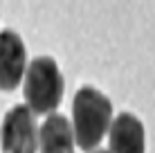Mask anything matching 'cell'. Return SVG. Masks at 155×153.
<instances>
[{
    "mask_svg": "<svg viewBox=\"0 0 155 153\" xmlns=\"http://www.w3.org/2000/svg\"><path fill=\"white\" fill-rule=\"evenodd\" d=\"M113 122V104L92 86H81L72 99L74 144L83 151H94Z\"/></svg>",
    "mask_w": 155,
    "mask_h": 153,
    "instance_id": "6da1fadb",
    "label": "cell"
},
{
    "mask_svg": "<svg viewBox=\"0 0 155 153\" xmlns=\"http://www.w3.org/2000/svg\"><path fill=\"white\" fill-rule=\"evenodd\" d=\"M25 104L31 115H52L63 99V75L52 56H36L25 70Z\"/></svg>",
    "mask_w": 155,
    "mask_h": 153,
    "instance_id": "7a4b0ae2",
    "label": "cell"
},
{
    "mask_svg": "<svg viewBox=\"0 0 155 153\" xmlns=\"http://www.w3.org/2000/svg\"><path fill=\"white\" fill-rule=\"evenodd\" d=\"M0 149L2 153H36L38 128L27 106H14L5 115L0 126Z\"/></svg>",
    "mask_w": 155,
    "mask_h": 153,
    "instance_id": "3957f363",
    "label": "cell"
},
{
    "mask_svg": "<svg viewBox=\"0 0 155 153\" xmlns=\"http://www.w3.org/2000/svg\"><path fill=\"white\" fill-rule=\"evenodd\" d=\"M27 70V50L14 29L0 32V90L18 88Z\"/></svg>",
    "mask_w": 155,
    "mask_h": 153,
    "instance_id": "277c9868",
    "label": "cell"
},
{
    "mask_svg": "<svg viewBox=\"0 0 155 153\" xmlns=\"http://www.w3.org/2000/svg\"><path fill=\"white\" fill-rule=\"evenodd\" d=\"M108 138H110V151L108 153H144L146 151L144 124L133 113L117 115L110 122Z\"/></svg>",
    "mask_w": 155,
    "mask_h": 153,
    "instance_id": "5b68a950",
    "label": "cell"
},
{
    "mask_svg": "<svg viewBox=\"0 0 155 153\" xmlns=\"http://www.w3.org/2000/svg\"><path fill=\"white\" fill-rule=\"evenodd\" d=\"M41 153H74V133L65 115L52 113L38 131Z\"/></svg>",
    "mask_w": 155,
    "mask_h": 153,
    "instance_id": "8992f818",
    "label": "cell"
},
{
    "mask_svg": "<svg viewBox=\"0 0 155 153\" xmlns=\"http://www.w3.org/2000/svg\"><path fill=\"white\" fill-rule=\"evenodd\" d=\"M92 153H108V151H104V149H97V151H92Z\"/></svg>",
    "mask_w": 155,
    "mask_h": 153,
    "instance_id": "52a82bcc",
    "label": "cell"
}]
</instances>
